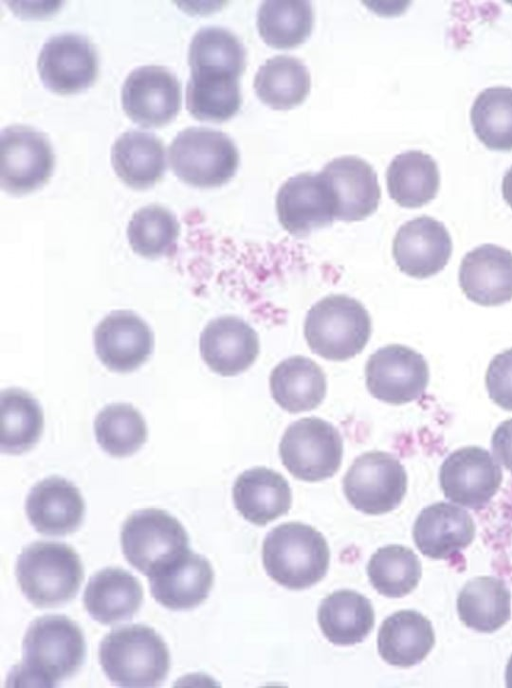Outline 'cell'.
Returning a JSON list of instances; mask_svg holds the SVG:
<instances>
[{
    "instance_id": "obj_21",
    "label": "cell",
    "mask_w": 512,
    "mask_h": 688,
    "mask_svg": "<svg viewBox=\"0 0 512 688\" xmlns=\"http://www.w3.org/2000/svg\"><path fill=\"white\" fill-rule=\"evenodd\" d=\"M26 515L35 530L61 536L74 532L82 523L85 503L70 481L51 476L37 482L27 495Z\"/></svg>"
},
{
    "instance_id": "obj_30",
    "label": "cell",
    "mask_w": 512,
    "mask_h": 688,
    "mask_svg": "<svg viewBox=\"0 0 512 688\" xmlns=\"http://www.w3.org/2000/svg\"><path fill=\"white\" fill-rule=\"evenodd\" d=\"M318 624L333 644L349 646L362 642L374 626L370 600L353 590H338L319 605Z\"/></svg>"
},
{
    "instance_id": "obj_31",
    "label": "cell",
    "mask_w": 512,
    "mask_h": 688,
    "mask_svg": "<svg viewBox=\"0 0 512 688\" xmlns=\"http://www.w3.org/2000/svg\"><path fill=\"white\" fill-rule=\"evenodd\" d=\"M457 612L467 627L478 632H494L510 619V591L501 579L475 577L460 590Z\"/></svg>"
},
{
    "instance_id": "obj_43",
    "label": "cell",
    "mask_w": 512,
    "mask_h": 688,
    "mask_svg": "<svg viewBox=\"0 0 512 688\" xmlns=\"http://www.w3.org/2000/svg\"><path fill=\"white\" fill-rule=\"evenodd\" d=\"M504 200L512 208V166L506 171L502 181Z\"/></svg>"
},
{
    "instance_id": "obj_24",
    "label": "cell",
    "mask_w": 512,
    "mask_h": 688,
    "mask_svg": "<svg viewBox=\"0 0 512 688\" xmlns=\"http://www.w3.org/2000/svg\"><path fill=\"white\" fill-rule=\"evenodd\" d=\"M142 600L143 589L138 579L118 567H107L95 573L83 595L86 611L95 621L105 625L131 619Z\"/></svg>"
},
{
    "instance_id": "obj_22",
    "label": "cell",
    "mask_w": 512,
    "mask_h": 688,
    "mask_svg": "<svg viewBox=\"0 0 512 688\" xmlns=\"http://www.w3.org/2000/svg\"><path fill=\"white\" fill-rule=\"evenodd\" d=\"M459 285L466 297L482 306L512 299V253L494 244L469 251L461 261Z\"/></svg>"
},
{
    "instance_id": "obj_9",
    "label": "cell",
    "mask_w": 512,
    "mask_h": 688,
    "mask_svg": "<svg viewBox=\"0 0 512 688\" xmlns=\"http://www.w3.org/2000/svg\"><path fill=\"white\" fill-rule=\"evenodd\" d=\"M407 490V474L400 461L387 452L358 456L343 478V491L358 511L370 515L390 512L400 505Z\"/></svg>"
},
{
    "instance_id": "obj_8",
    "label": "cell",
    "mask_w": 512,
    "mask_h": 688,
    "mask_svg": "<svg viewBox=\"0 0 512 688\" xmlns=\"http://www.w3.org/2000/svg\"><path fill=\"white\" fill-rule=\"evenodd\" d=\"M188 546L189 537L183 525L161 509L135 511L122 526V552L126 560L146 576Z\"/></svg>"
},
{
    "instance_id": "obj_2",
    "label": "cell",
    "mask_w": 512,
    "mask_h": 688,
    "mask_svg": "<svg viewBox=\"0 0 512 688\" xmlns=\"http://www.w3.org/2000/svg\"><path fill=\"white\" fill-rule=\"evenodd\" d=\"M99 662L107 678L121 687H156L170 668L166 643L151 627L132 624L110 631L100 642Z\"/></svg>"
},
{
    "instance_id": "obj_23",
    "label": "cell",
    "mask_w": 512,
    "mask_h": 688,
    "mask_svg": "<svg viewBox=\"0 0 512 688\" xmlns=\"http://www.w3.org/2000/svg\"><path fill=\"white\" fill-rule=\"evenodd\" d=\"M476 527L470 514L447 502H436L419 513L413 539L419 551L432 559H448L470 545Z\"/></svg>"
},
{
    "instance_id": "obj_17",
    "label": "cell",
    "mask_w": 512,
    "mask_h": 688,
    "mask_svg": "<svg viewBox=\"0 0 512 688\" xmlns=\"http://www.w3.org/2000/svg\"><path fill=\"white\" fill-rule=\"evenodd\" d=\"M452 240L444 224L429 216L405 222L396 232L392 253L403 273L426 278L440 272L452 254Z\"/></svg>"
},
{
    "instance_id": "obj_1",
    "label": "cell",
    "mask_w": 512,
    "mask_h": 688,
    "mask_svg": "<svg viewBox=\"0 0 512 688\" xmlns=\"http://www.w3.org/2000/svg\"><path fill=\"white\" fill-rule=\"evenodd\" d=\"M22 647L23 659L8 679L45 687H54L74 675L86 653L82 630L64 615H44L33 620Z\"/></svg>"
},
{
    "instance_id": "obj_20",
    "label": "cell",
    "mask_w": 512,
    "mask_h": 688,
    "mask_svg": "<svg viewBox=\"0 0 512 688\" xmlns=\"http://www.w3.org/2000/svg\"><path fill=\"white\" fill-rule=\"evenodd\" d=\"M200 354L206 365L221 376H235L247 370L259 354L256 331L236 316H221L203 329Z\"/></svg>"
},
{
    "instance_id": "obj_16",
    "label": "cell",
    "mask_w": 512,
    "mask_h": 688,
    "mask_svg": "<svg viewBox=\"0 0 512 688\" xmlns=\"http://www.w3.org/2000/svg\"><path fill=\"white\" fill-rule=\"evenodd\" d=\"M95 352L109 370L131 372L147 361L153 351V333L137 314L117 310L102 319L94 330Z\"/></svg>"
},
{
    "instance_id": "obj_29",
    "label": "cell",
    "mask_w": 512,
    "mask_h": 688,
    "mask_svg": "<svg viewBox=\"0 0 512 688\" xmlns=\"http://www.w3.org/2000/svg\"><path fill=\"white\" fill-rule=\"evenodd\" d=\"M326 377L310 358L293 356L281 361L271 372L270 392L275 402L290 413L319 406L326 394Z\"/></svg>"
},
{
    "instance_id": "obj_26",
    "label": "cell",
    "mask_w": 512,
    "mask_h": 688,
    "mask_svg": "<svg viewBox=\"0 0 512 688\" xmlns=\"http://www.w3.org/2000/svg\"><path fill=\"white\" fill-rule=\"evenodd\" d=\"M111 163L125 184L135 189L148 188L166 169L163 141L151 131L128 129L112 144Z\"/></svg>"
},
{
    "instance_id": "obj_4",
    "label": "cell",
    "mask_w": 512,
    "mask_h": 688,
    "mask_svg": "<svg viewBox=\"0 0 512 688\" xmlns=\"http://www.w3.org/2000/svg\"><path fill=\"white\" fill-rule=\"evenodd\" d=\"M16 577L25 597L37 607H54L73 599L84 571L76 551L54 541L26 546L16 562Z\"/></svg>"
},
{
    "instance_id": "obj_34",
    "label": "cell",
    "mask_w": 512,
    "mask_h": 688,
    "mask_svg": "<svg viewBox=\"0 0 512 688\" xmlns=\"http://www.w3.org/2000/svg\"><path fill=\"white\" fill-rule=\"evenodd\" d=\"M3 453L20 454L32 448L43 430V413L38 401L19 388L3 390L0 396Z\"/></svg>"
},
{
    "instance_id": "obj_27",
    "label": "cell",
    "mask_w": 512,
    "mask_h": 688,
    "mask_svg": "<svg viewBox=\"0 0 512 688\" xmlns=\"http://www.w3.org/2000/svg\"><path fill=\"white\" fill-rule=\"evenodd\" d=\"M435 634L431 622L415 610H400L381 624L377 637L378 652L390 665L411 667L431 651Z\"/></svg>"
},
{
    "instance_id": "obj_7",
    "label": "cell",
    "mask_w": 512,
    "mask_h": 688,
    "mask_svg": "<svg viewBox=\"0 0 512 688\" xmlns=\"http://www.w3.org/2000/svg\"><path fill=\"white\" fill-rule=\"evenodd\" d=\"M279 454L283 465L297 479L315 482L339 469L343 442L338 430L317 417L290 424L282 436Z\"/></svg>"
},
{
    "instance_id": "obj_5",
    "label": "cell",
    "mask_w": 512,
    "mask_h": 688,
    "mask_svg": "<svg viewBox=\"0 0 512 688\" xmlns=\"http://www.w3.org/2000/svg\"><path fill=\"white\" fill-rule=\"evenodd\" d=\"M304 335L313 353L327 360L344 361L366 346L371 335V319L356 299L329 295L309 309Z\"/></svg>"
},
{
    "instance_id": "obj_15",
    "label": "cell",
    "mask_w": 512,
    "mask_h": 688,
    "mask_svg": "<svg viewBox=\"0 0 512 688\" xmlns=\"http://www.w3.org/2000/svg\"><path fill=\"white\" fill-rule=\"evenodd\" d=\"M280 224L291 235L302 237L336 219V202L322 174L304 172L288 178L276 196Z\"/></svg>"
},
{
    "instance_id": "obj_35",
    "label": "cell",
    "mask_w": 512,
    "mask_h": 688,
    "mask_svg": "<svg viewBox=\"0 0 512 688\" xmlns=\"http://www.w3.org/2000/svg\"><path fill=\"white\" fill-rule=\"evenodd\" d=\"M314 22L310 1H263L257 10V28L264 42L288 49L303 43Z\"/></svg>"
},
{
    "instance_id": "obj_44",
    "label": "cell",
    "mask_w": 512,
    "mask_h": 688,
    "mask_svg": "<svg viewBox=\"0 0 512 688\" xmlns=\"http://www.w3.org/2000/svg\"><path fill=\"white\" fill-rule=\"evenodd\" d=\"M506 686L512 688V655L510 656L505 670Z\"/></svg>"
},
{
    "instance_id": "obj_18",
    "label": "cell",
    "mask_w": 512,
    "mask_h": 688,
    "mask_svg": "<svg viewBox=\"0 0 512 688\" xmlns=\"http://www.w3.org/2000/svg\"><path fill=\"white\" fill-rule=\"evenodd\" d=\"M151 595L170 610H189L200 605L213 586L210 562L189 548L148 576Z\"/></svg>"
},
{
    "instance_id": "obj_32",
    "label": "cell",
    "mask_w": 512,
    "mask_h": 688,
    "mask_svg": "<svg viewBox=\"0 0 512 688\" xmlns=\"http://www.w3.org/2000/svg\"><path fill=\"white\" fill-rule=\"evenodd\" d=\"M386 180L389 195L398 205L416 208L436 196L440 176L437 163L430 155L409 150L391 160Z\"/></svg>"
},
{
    "instance_id": "obj_6",
    "label": "cell",
    "mask_w": 512,
    "mask_h": 688,
    "mask_svg": "<svg viewBox=\"0 0 512 688\" xmlns=\"http://www.w3.org/2000/svg\"><path fill=\"white\" fill-rule=\"evenodd\" d=\"M171 169L183 182L201 188L228 182L239 165V152L223 131L205 126L180 130L168 148Z\"/></svg>"
},
{
    "instance_id": "obj_25",
    "label": "cell",
    "mask_w": 512,
    "mask_h": 688,
    "mask_svg": "<svg viewBox=\"0 0 512 688\" xmlns=\"http://www.w3.org/2000/svg\"><path fill=\"white\" fill-rule=\"evenodd\" d=\"M232 493L238 512L247 521L259 526L286 514L291 507V489L287 480L265 467L241 473Z\"/></svg>"
},
{
    "instance_id": "obj_41",
    "label": "cell",
    "mask_w": 512,
    "mask_h": 688,
    "mask_svg": "<svg viewBox=\"0 0 512 688\" xmlns=\"http://www.w3.org/2000/svg\"><path fill=\"white\" fill-rule=\"evenodd\" d=\"M485 384L490 399L502 409L512 411V348L493 357Z\"/></svg>"
},
{
    "instance_id": "obj_14",
    "label": "cell",
    "mask_w": 512,
    "mask_h": 688,
    "mask_svg": "<svg viewBox=\"0 0 512 688\" xmlns=\"http://www.w3.org/2000/svg\"><path fill=\"white\" fill-rule=\"evenodd\" d=\"M181 84L165 66L142 65L132 69L121 88L126 114L146 126L170 121L181 107Z\"/></svg>"
},
{
    "instance_id": "obj_10",
    "label": "cell",
    "mask_w": 512,
    "mask_h": 688,
    "mask_svg": "<svg viewBox=\"0 0 512 688\" xmlns=\"http://www.w3.org/2000/svg\"><path fill=\"white\" fill-rule=\"evenodd\" d=\"M0 143L3 190L12 194L28 193L49 179L54 154L43 132L29 125L12 124L2 128Z\"/></svg>"
},
{
    "instance_id": "obj_40",
    "label": "cell",
    "mask_w": 512,
    "mask_h": 688,
    "mask_svg": "<svg viewBox=\"0 0 512 688\" xmlns=\"http://www.w3.org/2000/svg\"><path fill=\"white\" fill-rule=\"evenodd\" d=\"M186 108L196 118L224 121L241 107L239 79L208 78L191 75L185 92Z\"/></svg>"
},
{
    "instance_id": "obj_37",
    "label": "cell",
    "mask_w": 512,
    "mask_h": 688,
    "mask_svg": "<svg viewBox=\"0 0 512 688\" xmlns=\"http://www.w3.org/2000/svg\"><path fill=\"white\" fill-rule=\"evenodd\" d=\"M179 233L180 225L176 216L158 204H150L135 211L127 227L131 249L149 259L172 253Z\"/></svg>"
},
{
    "instance_id": "obj_19",
    "label": "cell",
    "mask_w": 512,
    "mask_h": 688,
    "mask_svg": "<svg viewBox=\"0 0 512 688\" xmlns=\"http://www.w3.org/2000/svg\"><path fill=\"white\" fill-rule=\"evenodd\" d=\"M336 202V219L359 221L376 211L380 187L373 167L364 159L345 155L326 163L320 171Z\"/></svg>"
},
{
    "instance_id": "obj_11",
    "label": "cell",
    "mask_w": 512,
    "mask_h": 688,
    "mask_svg": "<svg viewBox=\"0 0 512 688\" xmlns=\"http://www.w3.org/2000/svg\"><path fill=\"white\" fill-rule=\"evenodd\" d=\"M365 378L373 397L400 405L418 399L425 392L429 368L420 353L404 345L391 344L369 357Z\"/></svg>"
},
{
    "instance_id": "obj_42",
    "label": "cell",
    "mask_w": 512,
    "mask_h": 688,
    "mask_svg": "<svg viewBox=\"0 0 512 688\" xmlns=\"http://www.w3.org/2000/svg\"><path fill=\"white\" fill-rule=\"evenodd\" d=\"M494 458L512 473V419L501 422L491 438Z\"/></svg>"
},
{
    "instance_id": "obj_36",
    "label": "cell",
    "mask_w": 512,
    "mask_h": 688,
    "mask_svg": "<svg viewBox=\"0 0 512 688\" xmlns=\"http://www.w3.org/2000/svg\"><path fill=\"white\" fill-rule=\"evenodd\" d=\"M421 563L408 547L388 545L377 549L367 565L370 583L378 593L400 598L416 588L421 578Z\"/></svg>"
},
{
    "instance_id": "obj_39",
    "label": "cell",
    "mask_w": 512,
    "mask_h": 688,
    "mask_svg": "<svg viewBox=\"0 0 512 688\" xmlns=\"http://www.w3.org/2000/svg\"><path fill=\"white\" fill-rule=\"evenodd\" d=\"M94 432L100 447L114 457L134 454L147 438L142 415L127 403H114L103 408L95 418Z\"/></svg>"
},
{
    "instance_id": "obj_28",
    "label": "cell",
    "mask_w": 512,
    "mask_h": 688,
    "mask_svg": "<svg viewBox=\"0 0 512 688\" xmlns=\"http://www.w3.org/2000/svg\"><path fill=\"white\" fill-rule=\"evenodd\" d=\"M190 74L213 78H236L246 65L241 40L220 26H205L192 36L188 46Z\"/></svg>"
},
{
    "instance_id": "obj_38",
    "label": "cell",
    "mask_w": 512,
    "mask_h": 688,
    "mask_svg": "<svg viewBox=\"0 0 512 688\" xmlns=\"http://www.w3.org/2000/svg\"><path fill=\"white\" fill-rule=\"evenodd\" d=\"M470 118L474 133L486 147L512 150V88L494 86L481 91Z\"/></svg>"
},
{
    "instance_id": "obj_13",
    "label": "cell",
    "mask_w": 512,
    "mask_h": 688,
    "mask_svg": "<svg viewBox=\"0 0 512 688\" xmlns=\"http://www.w3.org/2000/svg\"><path fill=\"white\" fill-rule=\"evenodd\" d=\"M37 69L47 88L59 93H73L92 84L98 71V56L86 36L60 32L43 43Z\"/></svg>"
},
{
    "instance_id": "obj_33",
    "label": "cell",
    "mask_w": 512,
    "mask_h": 688,
    "mask_svg": "<svg viewBox=\"0 0 512 688\" xmlns=\"http://www.w3.org/2000/svg\"><path fill=\"white\" fill-rule=\"evenodd\" d=\"M258 98L273 109H290L305 100L311 77L304 62L290 55L267 59L254 77Z\"/></svg>"
},
{
    "instance_id": "obj_12",
    "label": "cell",
    "mask_w": 512,
    "mask_h": 688,
    "mask_svg": "<svg viewBox=\"0 0 512 688\" xmlns=\"http://www.w3.org/2000/svg\"><path fill=\"white\" fill-rule=\"evenodd\" d=\"M502 479V469L496 459L478 446L453 451L439 470V483L445 498L470 509L488 504Z\"/></svg>"
},
{
    "instance_id": "obj_3",
    "label": "cell",
    "mask_w": 512,
    "mask_h": 688,
    "mask_svg": "<svg viewBox=\"0 0 512 688\" xmlns=\"http://www.w3.org/2000/svg\"><path fill=\"white\" fill-rule=\"evenodd\" d=\"M329 560L324 536L303 523L281 524L263 541L262 561L267 574L290 590H303L321 581Z\"/></svg>"
}]
</instances>
